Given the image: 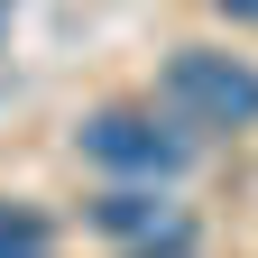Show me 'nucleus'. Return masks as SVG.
I'll return each mask as SVG.
<instances>
[{"label": "nucleus", "instance_id": "obj_4", "mask_svg": "<svg viewBox=\"0 0 258 258\" xmlns=\"http://www.w3.org/2000/svg\"><path fill=\"white\" fill-rule=\"evenodd\" d=\"M0 258H55V221L37 203H0Z\"/></svg>", "mask_w": 258, "mask_h": 258}, {"label": "nucleus", "instance_id": "obj_1", "mask_svg": "<svg viewBox=\"0 0 258 258\" xmlns=\"http://www.w3.org/2000/svg\"><path fill=\"white\" fill-rule=\"evenodd\" d=\"M74 148H83L102 175H120V184H175V175L194 166V129H184L175 111H157V102H111V111H83Z\"/></svg>", "mask_w": 258, "mask_h": 258}, {"label": "nucleus", "instance_id": "obj_6", "mask_svg": "<svg viewBox=\"0 0 258 258\" xmlns=\"http://www.w3.org/2000/svg\"><path fill=\"white\" fill-rule=\"evenodd\" d=\"M129 258H194V240H157V249H129Z\"/></svg>", "mask_w": 258, "mask_h": 258}, {"label": "nucleus", "instance_id": "obj_3", "mask_svg": "<svg viewBox=\"0 0 258 258\" xmlns=\"http://www.w3.org/2000/svg\"><path fill=\"white\" fill-rule=\"evenodd\" d=\"M92 231H111L129 249H157V240H194L184 212L166 203V184H111L102 203H92Z\"/></svg>", "mask_w": 258, "mask_h": 258}, {"label": "nucleus", "instance_id": "obj_5", "mask_svg": "<svg viewBox=\"0 0 258 258\" xmlns=\"http://www.w3.org/2000/svg\"><path fill=\"white\" fill-rule=\"evenodd\" d=\"M221 19H240V28H258V0H212Z\"/></svg>", "mask_w": 258, "mask_h": 258}, {"label": "nucleus", "instance_id": "obj_2", "mask_svg": "<svg viewBox=\"0 0 258 258\" xmlns=\"http://www.w3.org/2000/svg\"><path fill=\"white\" fill-rule=\"evenodd\" d=\"M157 102L184 129H258V64L221 46H175L157 74Z\"/></svg>", "mask_w": 258, "mask_h": 258}]
</instances>
